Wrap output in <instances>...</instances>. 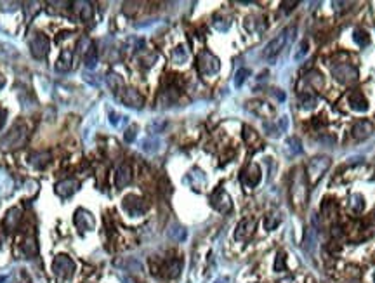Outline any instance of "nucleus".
I'll list each match as a JSON object with an SVG mask.
<instances>
[{
  "label": "nucleus",
  "instance_id": "25",
  "mask_svg": "<svg viewBox=\"0 0 375 283\" xmlns=\"http://www.w3.org/2000/svg\"><path fill=\"white\" fill-rule=\"evenodd\" d=\"M353 38H354V42L360 45V47H367V45L370 44V37H368L367 31H365V30H361V28L354 30Z\"/></svg>",
  "mask_w": 375,
  "mask_h": 283
},
{
  "label": "nucleus",
  "instance_id": "39",
  "mask_svg": "<svg viewBox=\"0 0 375 283\" xmlns=\"http://www.w3.org/2000/svg\"><path fill=\"white\" fill-rule=\"evenodd\" d=\"M374 278H375V276H374Z\"/></svg>",
  "mask_w": 375,
  "mask_h": 283
},
{
  "label": "nucleus",
  "instance_id": "3",
  "mask_svg": "<svg viewBox=\"0 0 375 283\" xmlns=\"http://www.w3.org/2000/svg\"><path fill=\"white\" fill-rule=\"evenodd\" d=\"M330 167V160L327 157H316V158H312L308 165V176L311 179V183H316L323 172H327V169Z\"/></svg>",
  "mask_w": 375,
  "mask_h": 283
},
{
  "label": "nucleus",
  "instance_id": "10",
  "mask_svg": "<svg viewBox=\"0 0 375 283\" xmlns=\"http://www.w3.org/2000/svg\"><path fill=\"white\" fill-rule=\"evenodd\" d=\"M334 75L337 77L339 82H344V84H347V82H353L356 80V68L351 66V64H347V63H344V64H337V66L334 68Z\"/></svg>",
  "mask_w": 375,
  "mask_h": 283
},
{
  "label": "nucleus",
  "instance_id": "37",
  "mask_svg": "<svg viewBox=\"0 0 375 283\" xmlns=\"http://www.w3.org/2000/svg\"><path fill=\"white\" fill-rule=\"evenodd\" d=\"M216 283H229V280L228 278H219V280H216Z\"/></svg>",
  "mask_w": 375,
  "mask_h": 283
},
{
  "label": "nucleus",
  "instance_id": "1",
  "mask_svg": "<svg viewBox=\"0 0 375 283\" xmlns=\"http://www.w3.org/2000/svg\"><path fill=\"white\" fill-rule=\"evenodd\" d=\"M219 68H221V63H219V59H217L212 52H209V51L200 52L198 70L203 77H212V75H216L217 71H219Z\"/></svg>",
  "mask_w": 375,
  "mask_h": 283
},
{
  "label": "nucleus",
  "instance_id": "34",
  "mask_svg": "<svg viewBox=\"0 0 375 283\" xmlns=\"http://www.w3.org/2000/svg\"><path fill=\"white\" fill-rule=\"evenodd\" d=\"M136 136H137V129L136 127H130V129L125 132V141H127V143H132V141L136 139Z\"/></svg>",
  "mask_w": 375,
  "mask_h": 283
},
{
  "label": "nucleus",
  "instance_id": "24",
  "mask_svg": "<svg viewBox=\"0 0 375 283\" xmlns=\"http://www.w3.org/2000/svg\"><path fill=\"white\" fill-rule=\"evenodd\" d=\"M160 139H156V137H148V139L143 141V151H146V153H156V151L160 150Z\"/></svg>",
  "mask_w": 375,
  "mask_h": 283
},
{
  "label": "nucleus",
  "instance_id": "14",
  "mask_svg": "<svg viewBox=\"0 0 375 283\" xmlns=\"http://www.w3.org/2000/svg\"><path fill=\"white\" fill-rule=\"evenodd\" d=\"M75 224L80 229H84V231H89V229L94 228V217H92L87 210L80 209L75 214Z\"/></svg>",
  "mask_w": 375,
  "mask_h": 283
},
{
  "label": "nucleus",
  "instance_id": "13",
  "mask_svg": "<svg viewBox=\"0 0 375 283\" xmlns=\"http://www.w3.org/2000/svg\"><path fill=\"white\" fill-rule=\"evenodd\" d=\"M254 228H255L254 219H242L240 224L236 226L235 238L236 240H247L250 235H252V233H254Z\"/></svg>",
  "mask_w": 375,
  "mask_h": 283
},
{
  "label": "nucleus",
  "instance_id": "6",
  "mask_svg": "<svg viewBox=\"0 0 375 283\" xmlns=\"http://www.w3.org/2000/svg\"><path fill=\"white\" fill-rule=\"evenodd\" d=\"M210 203H212V207L216 210H219V212H229L231 210V198H229V195L224 191V189H216L214 191V195L210 196Z\"/></svg>",
  "mask_w": 375,
  "mask_h": 283
},
{
  "label": "nucleus",
  "instance_id": "20",
  "mask_svg": "<svg viewBox=\"0 0 375 283\" xmlns=\"http://www.w3.org/2000/svg\"><path fill=\"white\" fill-rule=\"evenodd\" d=\"M70 68H71V52L62 51L61 58H59L58 63H56V70H59V71H68Z\"/></svg>",
  "mask_w": 375,
  "mask_h": 283
},
{
  "label": "nucleus",
  "instance_id": "8",
  "mask_svg": "<svg viewBox=\"0 0 375 283\" xmlns=\"http://www.w3.org/2000/svg\"><path fill=\"white\" fill-rule=\"evenodd\" d=\"M124 209L130 214V216H141V214L146 210V203H144L143 198L139 196H125L124 198Z\"/></svg>",
  "mask_w": 375,
  "mask_h": 283
},
{
  "label": "nucleus",
  "instance_id": "33",
  "mask_svg": "<svg viewBox=\"0 0 375 283\" xmlns=\"http://www.w3.org/2000/svg\"><path fill=\"white\" fill-rule=\"evenodd\" d=\"M275 269H276V271H281V269H285V255H283V254H278V255H276Z\"/></svg>",
  "mask_w": 375,
  "mask_h": 283
},
{
  "label": "nucleus",
  "instance_id": "16",
  "mask_svg": "<svg viewBox=\"0 0 375 283\" xmlns=\"http://www.w3.org/2000/svg\"><path fill=\"white\" fill-rule=\"evenodd\" d=\"M372 124L368 120H360L354 124L353 127V136L356 137V139H365V137H368L372 134Z\"/></svg>",
  "mask_w": 375,
  "mask_h": 283
},
{
  "label": "nucleus",
  "instance_id": "36",
  "mask_svg": "<svg viewBox=\"0 0 375 283\" xmlns=\"http://www.w3.org/2000/svg\"><path fill=\"white\" fill-rule=\"evenodd\" d=\"M281 5H283V11L288 12V11H292V9H294L295 5H297V2H283Z\"/></svg>",
  "mask_w": 375,
  "mask_h": 283
},
{
  "label": "nucleus",
  "instance_id": "22",
  "mask_svg": "<svg viewBox=\"0 0 375 283\" xmlns=\"http://www.w3.org/2000/svg\"><path fill=\"white\" fill-rule=\"evenodd\" d=\"M49 158H51V153L49 151H44V153H35L31 155V163H33L35 167H38V169H44L45 165L49 163Z\"/></svg>",
  "mask_w": 375,
  "mask_h": 283
},
{
  "label": "nucleus",
  "instance_id": "38",
  "mask_svg": "<svg viewBox=\"0 0 375 283\" xmlns=\"http://www.w3.org/2000/svg\"><path fill=\"white\" fill-rule=\"evenodd\" d=\"M4 85H5V80H4V77H2V75H0V89L4 87Z\"/></svg>",
  "mask_w": 375,
  "mask_h": 283
},
{
  "label": "nucleus",
  "instance_id": "27",
  "mask_svg": "<svg viewBox=\"0 0 375 283\" xmlns=\"http://www.w3.org/2000/svg\"><path fill=\"white\" fill-rule=\"evenodd\" d=\"M169 235L172 236L174 240H177V242H183L184 238H186V229L181 228V226L174 224L172 228L169 229Z\"/></svg>",
  "mask_w": 375,
  "mask_h": 283
},
{
  "label": "nucleus",
  "instance_id": "5",
  "mask_svg": "<svg viewBox=\"0 0 375 283\" xmlns=\"http://www.w3.org/2000/svg\"><path fill=\"white\" fill-rule=\"evenodd\" d=\"M49 47H51V44H49V38L44 33H35V37L30 40L31 54L37 59H44L49 52Z\"/></svg>",
  "mask_w": 375,
  "mask_h": 283
},
{
  "label": "nucleus",
  "instance_id": "28",
  "mask_svg": "<svg viewBox=\"0 0 375 283\" xmlns=\"http://www.w3.org/2000/svg\"><path fill=\"white\" fill-rule=\"evenodd\" d=\"M23 252H25L28 257H33V255L37 254V245H35V240L33 238L26 240V242L23 243Z\"/></svg>",
  "mask_w": 375,
  "mask_h": 283
},
{
  "label": "nucleus",
  "instance_id": "9",
  "mask_svg": "<svg viewBox=\"0 0 375 283\" xmlns=\"http://www.w3.org/2000/svg\"><path fill=\"white\" fill-rule=\"evenodd\" d=\"M25 137H26V129L23 125H16L14 129H12V132L4 137L2 144H4L5 148H18L19 144L25 141Z\"/></svg>",
  "mask_w": 375,
  "mask_h": 283
},
{
  "label": "nucleus",
  "instance_id": "17",
  "mask_svg": "<svg viewBox=\"0 0 375 283\" xmlns=\"http://www.w3.org/2000/svg\"><path fill=\"white\" fill-rule=\"evenodd\" d=\"M349 104H351V108H353L354 111H367L368 110L367 99H365L363 94L358 92V91H354V92H351L349 94Z\"/></svg>",
  "mask_w": 375,
  "mask_h": 283
},
{
  "label": "nucleus",
  "instance_id": "4",
  "mask_svg": "<svg viewBox=\"0 0 375 283\" xmlns=\"http://www.w3.org/2000/svg\"><path fill=\"white\" fill-rule=\"evenodd\" d=\"M287 30H285L283 33L281 35H278L276 38H273L271 42H269L268 45H266V49H264V52H262V56H264L268 61H275L276 59V56L281 52V49L285 47V44H287Z\"/></svg>",
  "mask_w": 375,
  "mask_h": 283
},
{
  "label": "nucleus",
  "instance_id": "35",
  "mask_svg": "<svg viewBox=\"0 0 375 283\" xmlns=\"http://www.w3.org/2000/svg\"><path fill=\"white\" fill-rule=\"evenodd\" d=\"M5 120H7V110L4 108H0V129L5 125Z\"/></svg>",
  "mask_w": 375,
  "mask_h": 283
},
{
  "label": "nucleus",
  "instance_id": "2",
  "mask_svg": "<svg viewBox=\"0 0 375 283\" xmlns=\"http://www.w3.org/2000/svg\"><path fill=\"white\" fill-rule=\"evenodd\" d=\"M52 271H54V275H58L59 278H70L75 271V262L71 261V257L61 254L52 262Z\"/></svg>",
  "mask_w": 375,
  "mask_h": 283
},
{
  "label": "nucleus",
  "instance_id": "11",
  "mask_svg": "<svg viewBox=\"0 0 375 283\" xmlns=\"http://www.w3.org/2000/svg\"><path fill=\"white\" fill-rule=\"evenodd\" d=\"M120 99L125 106H130V108H143V103H144L143 96H141L137 91H134V89H125V91L122 92Z\"/></svg>",
  "mask_w": 375,
  "mask_h": 283
},
{
  "label": "nucleus",
  "instance_id": "30",
  "mask_svg": "<svg viewBox=\"0 0 375 283\" xmlns=\"http://www.w3.org/2000/svg\"><path fill=\"white\" fill-rule=\"evenodd\" d=\"M249 75H250V70H247V68H240V70L236 71V75H235V85L236 87H242L243 82L247 80Z\"/></svg>",
  "mask_w": 375,
  "mask_h": 283
},
{
  "label": "nucleus",
  "instance_id": "31",
  "mask_svg": "<svg viewBox=\"0 0 375 283\" xmlns=\"http://www.w3.org/2000/svg\"><path fill=\"white\" fill-rule=\"evenodd\" d=\"M188 59V52L186 49L183 47V45H179V47H176V51H174V61L177 63V64H181V63H184Z\"/></svg>",
  "mask_w": 375,
  "mask_h": 283
},
{
  "label": "nucleus",
  "instance_id": "29",
  "mask_svg": "<svg viewBox=\"0 0 375 283\" xmlns=\"http://www.w3.org/2000/svg\"><path fill=\"white\" fill-rule=\"evenodd\" d=\"M280 222H281V217H280L278 214H271V216L266 217L264 226H266V229H269V231H271V229H275L276 226L280 224Z\"/></svg>",
  "mask_w": 375,
  "mask_h": 283
},
{
  "label": "nucleus",
  "instance_id": "12",
  "mask_svg": "<svg viewBox=\"0 0 375 283\" xmlns=\"http://www.w3.org/2000/svg\"><path fill=\"white\" fill-rule=\"evenodd\" d=\"M77 189H78V181L75 179H64L56 184V193H58L59 196H64V198L71 196Z\"/></svg>",
  "mask_w": 375,
  "mask_h": 283
},
{
  "label": "nucleus",
  "instance_id": "19",
  "mask_svg": "<svg viewBox=\"0 0 375 283\" xmlns=\"http://www.w3.org/2000/svg\"><path fill=\"white\" fill-rule=\"evenodd\" d=\"M181 268H183V262H181L179 259H172V261L167 262V266H165V275L169 276V278H176V276H179Z\"/></svg>",
  "mask_w": 375,
  "mask_h": 283
},
{
  "label": "nucleus",
  "instance_id": "32",
  "mask_svg": "<svg viewBox=\"0 0 375 283\" xmlns=\"http://www.w3.org/2000/svg\"><path fill=\"white\" fill-rule=\"evenodd\" d=\"M316 104V99L311 96V94H302V106L304 108H312Z\"/></svg>",
  "mask_w": 375,
  "mask_h": 283
},
{
  "label": "nucleus",
  "instance_id": "23",
  "mask_svg": "<svg viewBox=\"0 0 375 283\" xmlns=\"http://www.w3.org/2000/svg\"><path fill=\"white\" fill-rule=\"evenodd\" d=\"M75 11H77V14L80 16L82 19H91L92 16V7L89 2H75Z\"/></svg>",
  "mask_w": 375,
  "mask_h": 283
},
{
  "label": "nucleus",
  "instance_id": "15",
  "mask_svg": "<svg viewBox=\"0 0 375 283\" xmlns=\"http://www.w3.org/2000/svg\"><path fill=\"white\" fill-rule=\"evenodd\" d=\"M132 179V169H130L129 163H124L120 169L117 170V177H115V183H117V188H125Z\"/></svg>",
  "mask_w": 375,
  "mask_h": 283
},
{
  "label": "nucleus",
  "instance_id": "26",
  "mask_svg": "<svg viewBox=\"0 0 375 283\" xmlns=\"http://www.w3.org/2000/svg\"><path fill=\"white\" fill-rule=\"evenodd\" d=\"M308 52H309V44H308V40H302L301 44L297 45V49H295V52H294V61H302V59L308 56Z\"/></svg>",
  "mask_w": 375,
  "mask_h": 283
},
{
  "label": "nucleus",
  "instance_id": "18",
  "mask_svg": "<svg viewBox=\"0 0 375 283\" xmlns=\"http://www.w3.org/2000/svg\"><path fill=\"white\" fill-rule=\"evenodd\" d=\"M84 63H85V66L89 68V70H94L97 64V49L96 45H91V47L87 49V52L84 54Z\"/></svg>",
  "mask_w": 375,
  "mask_h": 283
},
{
  "label": "nucleus",
  "instance_id": "21",
  "mask_svg": "<svg viewBox=\"0 0 375 283\" xmlns=\"http://www.w3.org/2000/svg\"><path fill=\"white\" fill-rule=\"evenodd\" d=\"M19 209H11L7 212V217H5V221H4V224H5V228H7V231H12V229L16 228V224H18V221H19Z\"/></svg>",
  "mask_w": 375,
  "mask_h": 283
},
{
  "label": "nucleus",
  "instance_id": "7",
  "mask_svg": "<svg viewBox=\"0 0 375 283\" xmlns=\"http://www.w3.org/2000/svg\"><path fill=\"white\" fill-rule=\"evenodd\" d=\"M261 169H259L257 163H250L242 174V183L249 188H254L261 183Z\"/></svg>",
  "mask_w": 375,
  "mask_h": 283
}]
</instances>
